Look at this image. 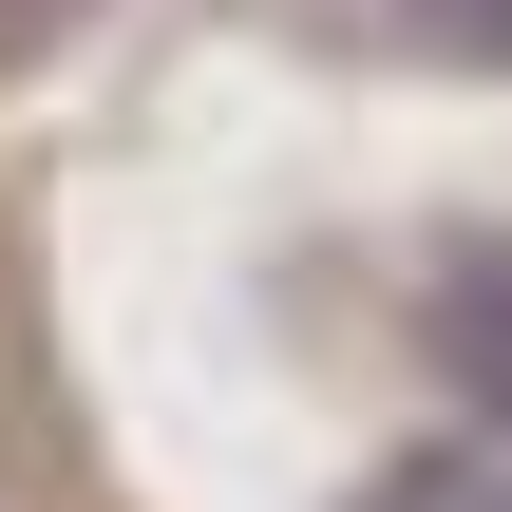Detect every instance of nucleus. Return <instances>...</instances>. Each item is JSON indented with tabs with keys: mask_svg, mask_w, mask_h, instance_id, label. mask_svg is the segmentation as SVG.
<instances>
[{
	"mask_svg": "<svg viewBox=\"0 0 512 512\" xmlns=\"http://www.w3.org/2000/svg\"><path fill=\"white\" fill-rule=\"evenodd\" d=\"M418 342H437V380H456L475 418H512V228L437 247V285H418Z\"/></svg>",
	"mask_w": 512,
	"mask_h": 512,
	"instance_id": "f257e3e1",
	"label": "nucleus"
},
{
	"mask_svg": "<svg viewBox=\"0 0 512 512\" xmlns=\"http://www.w3.org/2000/svg\"><path fill=\"white\" fill-rule=\"evenodd\" d=\"M342 512H512V456H456V437H437V456H380Z\"/></svg>",
	"mask_w": 512,
	"mask_h": 512,
	"instance_id": "f03ea898",
	"label": "nucleus"
},
{
	"mask_svg": "<svg viewBox=\"0 0 512 512\" xmlns=\"http://www.w3.org/2000/svg\"><path fill=\"white\" fill-rule=\"evenodd\" d=\"M437 57H475V76H512V0H399Z\"/></svg>",
	"mask_w": 512,
	"mask_h": 512,
	"instance_id": "7ed1b4c3",
	"label": "nucleus"
},
{
	"mask_svg": "<svg viewBox=\"0 0 512 512\" xmlns=\"http://www.w3.org/2000/svg\"><path fill=\"white\" fill-rule=\"evenodd\" d=\"M76 19H95V0H0V57H57Z\"/></svg>",
	"mask_w": 512,
	"mask_h": 512,
	"instance_id": "20e7f679",
	"label": "nucleus"
}]
</instances>
